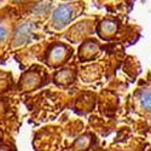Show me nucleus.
I'll use <instances>...</instances> for the list:
<instances>
[{
  "instance_id": "5",
  "label": "nucleus",
  "mask_w": 151,
  "mask_h": 151,
  "mask_svg": "<svg viewBox=\"0 0 151 151\" xmlns=\"http://www.w3.org/2000/svg\"><path fill=\"white\" fill-rule=\"evenodd\" d=\"M117 28H119V24L115 21L104 19L99 23V26L97 28V33L99 34L100 37H103V39H110V37H112L116 34Z\"/></svg>"
},
{
  "instance_id": "11",
  "label": "nucleus",
  "mask_w": 151,
  "mask_h": 151,
  "mask_svg": "<svg viewBox=\"0 0 151 151\" xmlns=\"http://www.w3.org/2000/svg\"><path fill=\"white\" fill-rule=\"evenodd\" d=\"M0 151H12V149L7 145H3V146H0Z\"/></svg>"
},
{
  "instance_id": "10",
  "label": "nucleus",
  "mask_w": 151,
  "mask_h": 151,
  "mask_svg": "<svg viewBox=\"0 0 151 151\" xmlns=\"http://www.w3.org/2000/svg\"><path fill=\"white\" fill-rule=\"evenodd\" d=\"M6 114V106L3 100H0V120H1Z\"/></svg>"
},
{
  "instance_id": "3",
  "label": "nucleus",
  "mask_w": 151,
  "mask_h": 151,
  "mask_svg": "<svg viewBox=\"0 0 151 151\" xmlns=\"http://www.w3.org/2000/svg\"><path fill=\"white\" fill-rule=\"evenodd\" d=\"M42 85H44V78H42L41 73L39 70L32 69V70L26 71L22 75L18 87L23 92H30V91L39 88Z\"/></svg>"
},
{
  "instance_id": "2",
  "label": "nucleus",
  "mask_w": 151,
  "mask_h": 151,
  "mask_svg": "<svg viewBox=\"0 0 151 151\" xmlns=\"http://www.w3.org/2000/svg\"><path fill=\"white\" fill-rule=\"evenodd\" d=\"M76 6L73 4H62L59 6H57L55 9V11L52 12L51 16V27L55 30H60L63 28H65L69 23H71V21L76 16Z\"/></svg>"
},
{
  "instance_id": "6",
  "label": "nucleus",
  "mask_w": 151,
  "mask_h": 151,
  "mask_svg": "<svg viewBox=\"0 0 151 151\" xmlns=\"http://www.w3.org/2000/svg\"><path fill=\"white\" fill-rule=\"evenodd\" d=\"M74 79H75L74 70L73 69H69V68H63V69L58 70L55 74L53 81L58 86H69L70 83H73Z\"/></svg>"
},
{
  "instance_id": "1",
  "label": "nucleus",
  "mask_w": 151,
  "mask_h": 151,
  "mask_svg": "<svg viewBox=\"0 0 151 151\" xmlns=\"http://www.w3.org/2000/svg\"><path fill=\"white\" fill-rule=\"evenodd\" d=\"M73 55V50L70 46L63 42H56L51 45L46 53V63L50 68H59L64 65L68 59Z\"/></svg>"
},
{
  "instance_id": "12",
  "label": "nucleus",
  "mask_w": 151,
  "mask_h": 151,
  "mask_svg": "<svg viewBox=\"0 0 151 151\" xmlns=\"http://www.w3.org/2000/svg\"><path fill=\"white\" fill-rule=\"evenodd\" d=\"M1 137H3V134H1V132H0V142H1Z\"/></svg>"
},
{
  "instance_id": "7",
  "label": "nucleus",
  "mask_w": 151,
  "mask_h": 151,
  "mask_svg": "<svg viewBox=\"0 0 151 151\" xmlns=\"http://www.w3.org/2000/svg\"><path fill=\"white\" fill-rule=\"evenodd\" d=\"M91 145H92V137L90 134H82L74 142L71 147L74 151H86L90 149Z\"/></svg>"
},
{
  "instance_id": "9",
  "label": "nucleus",
  "mask_w": 151,
  "mask_h": 151,
  "mask_svg": "<svg viewBox=\"0 0 151 151\" xmlns=\"http://www.w3.org/2000/svg\"><path fill=\"white\" fill-rule=\"evenodd\" d=\"M9 34H10L9 24L5 23V22H1L0 23V45L6 41V39L9 37Z\"/></svg>"
},
{
  "instance_id": "4",
  "label": "nucleus",
  "mask_w": 151,
  "mask_h": 151,
  "mask_svg": "<svg viewBox=\"0 0 151 151\" xmlns=\"http://www.w3.org/2000/svg\"><path fill=\"white\" fill-rule=\"evenodd\" d=\"M99 51H100V47L94 40H87L79 48V58L82 62L92 60L98 56Z\"/></svg>"
},
{
  "instance_id": "8",
  "label": "nucleus",
  "mask_w": 151,
  "mask_h": 151,
  "mask_svg": "<svg viewBox=\"0 0 151 151\" xmlns=\"http://www.w3.org/2000/svg\"><path fill=\"white\" fill-rule=\"evenodd\" d=\"M138 100H139L140 106L147 111L151 112V88H144L138 94Z\"/></svg>"
}]
</instances>
